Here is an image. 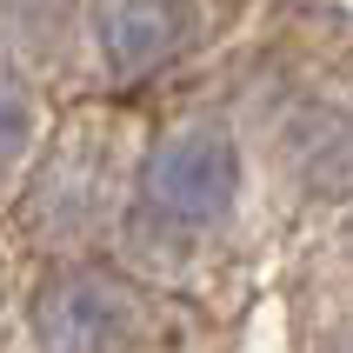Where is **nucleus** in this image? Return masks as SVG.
<instances>
[{"mask_svg": "<svg viewBox=\"0 0 353 353\" xmlns=\"http://www.w3.org/2000/svg\"><path fill=\"white\" fill-rule=\"evenodd\" d=\"M194 0H94V47L127 87L167 74L194 47Z\"/></svg>", "mask_w": 353, "mask_h": 353, "instance_id": "obj_3", "label": "nucleus"}, {"mask_svg": "<svg viewBox=\"0 0 353 353\" xmlns=\"http://www.w3.org/2000/svg\"><path fill=\"white\" fill-rule=\"evenodd\" d=\"M34 120H40L34 87H27L14 67H0V174H7V167H20L27 140H34Z\"/></svg>", "mask_w": 353, "mask_h": 353, "instance_id": "obj_5", "label": "nucleus"}, {"mask_svg": "<svg viewBox=\"0 0 353 353\" xmlns=\"http://www.w3.org/2000/svg\"><path fill=\"white\" fill-rule=\"evenodd\" d=\"M340 353H353V340H347V347H340Z\"/></svg>", "mask_w": 353, "mask_h": 353, "instance_id": "obj_6", "label": "nucleus"}, {"mask_svg": "<svg viewBox=\"0 0 353 353\" xmlns=\"http://www.w3.org/2000/svg\"><path fill=\"white\" fill-rule=\"evenodd\" d=\"M140 207L174 227V234H207L240 207V187H247V160H240V140L220 127V120H174L147 140L140 154Z\"/></svg>", "mask_w": 353, "mask_h": 353, "instance_id": "obj_1", "label": "nucleus"}, {"mask_svg": "<svg viewBox=\"0 0 353 353\" xmlns=\"http://www.w3.org/2000/svg\"><path fill=\"white\" fill-rule=\"evenodd\" d=\"M27 320L40 353H114L134 334V294L100 267H60L40 280Z\"/></svg>", "mask_w": 353, "mask_h": 353, "instance_id": "obj_2", "label": "nucleus"}, {"mask_svg": "<svg viewBox=\"0 0 353 353\" xmlns=\"http://www.w3.org/2000/svg\"><path fill=\"white\" fill-rule=\"evenodd\" d=\"M287 160L314 194H353V127L347 114L327 107V134H314V114H300L287 127Z\"/></svg>", "mask_w": 353, "mask_h": 353, "instance_id": "obj_4", "label": "nucleus"}]
</instances>
